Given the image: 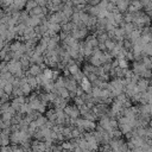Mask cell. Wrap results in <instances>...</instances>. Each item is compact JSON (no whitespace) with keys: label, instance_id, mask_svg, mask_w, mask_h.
Here are the masks:
<instances>
[{"label":"cell","instance_id":"obj_1","mask_svg":"<svg viewBox=\"0 0 152 152\" xmlns=\"http://www.w3.org/2000/svg\"><path fill=\"white\" fill-rule=\"evenodd\" d=\"M63 112L70 119H78L80 110H78V107H76L75 104H66V107L63 109Z\"/></svg>","mask_w":152,"mask_h":152},{"label":"cell","instance_id":"obj_2","mask_svg":"<svg viewBox=\"0 0 152 152\" xmlns=\"http://www.w3.org/2000/svg\"><path fill=\"white\" fill-rule=\"evenodd\" d=\"M135 87H137V91H138V93H144V91H146L147 88L150 87V82H148L147 78H140V77H139V80H138Z\"/></svg>","mask_w":152,"mask_h":152},{"label":"cell","instance_id":"obj_3","mask_svg":"<svg viewBox=\"0 0 152 152\" xmlns=\"http://www.w3.org/2000/svg\"><path fill=\"white\" fill-rule=\"evenodd\" d=\"M80 88L83 90V93H84V94H90L93 86H91L90 81H89L86 76H83V78L80 81Z\"/></svg>","mask_w":152,"mask_h":152},{"label":"cell","instance_id":"obj_4","mask_svg":"<svg viewBox=\"0 0 152 152\" xmlns=\"http://www.w3.org/2000/svg\"><path fill=\"white\" fill-rule=\"evenodd\" d=\"M26 102V100L24 99V96H18L15 99H13L12 103H11V107L14 109V110H20V108L23 107V104Z\"/></svg>","mask_w":152,"mask_h":152},{"label":"cell","instance_id":"obj_5","mask_svg":"<svg viewBox=\"0 0 152 152\" xmlns=\"http://www.w3.org/2000/svg\"><path fill=\"white\" fill-rule=\"evenodd\" d=\"M31 148L33 152H46V147H45V142L40 141V140H36L32 142Z\"/></svg>","mask_w":152,"mask_h":152},{"label":"cell","instance_id":"obj_6","mask_svg":"<svg viewBox=\"0 0 152 152\" xmlns=\"http://www.w3.org/2000/svg\"><path fill=\"white\" fill-rule=\"evenodd\" d=\"M84 44L88 45L89 48H91L93 50H95V49L99 46V40H97V38H96L95 34H91V36H88V37H87Z\"/></svg>","mask_w":152,"mask_h":152},{"label":"cell","instance_id":"obj_7","mask_svg":"<svg viewBox=\"0 0 152 152\" xmlns=\"http://www.w3.org/2000/svg\"><path fill=\"white\" fill-rule=\"evenodd\" d=\"M42 72H43V69H42L40 65H38V64H32V65L28 68V74H27V75L33 76V77H37V76L42 75Z\"/></svg>","mask_w":152,"mask_h":152},{"label":"cell","instance_id":"obj_8","mask_svg":"<svg viewBox=\"0 0 152 152\" xmlns=\"http://www.w3.org/2000/svg\"><path fill=\"white\" fill-rule=\"evenodd\" d=\"M141 8H142V6H141L140 1H132V2H129L128 12L129 13H137V12H140Z\"/></svg>","mask_w":152,"mask_h":152},{"label":"cell","instance_id":"obj_9","mask_svg":"<svg viewBox=\"0 0 152 152\" xmlns=\"http://www.w3.org/2000/svg\"><path fill=\"white\" fill-rule=\"evenodd\" d=\"M116 10L122 14V12L128 11V6H129V1H114Z\"/></svg>","mask_w":152,"mask_h":152},{"label":"cell","instance_id":"obj_10","mask_svg":"<svg viewBox=\"0 0 152 152\" xmlns=\"http://www.w3.org/2000/svg\"><path fill=\"white\" fill-rule=\"evenodd\" d=\"M19 88H20V90H21V93H23V96L30 94L31 90H32V88H31L27 83H20V82H19Z\"/></svg>","mask_w":152,"mask_h":152},{"label":"cell","instance_id":"obj_11","mask_svg":"<svg viewBox=\"0 0 152 152\" xmlns=\"http://www.w3.org/2000/svg\"><path fill=\"white\" fill-rule=\"evenodd\" d=\"M2 90H4V94H6V95L12 94L13 93V84L12 83H5Z\"/></svg>","mask_w":152,"mask_h":152},{"label":"cell","instance_id":"obj_12","mask_svg":"<svg viewBox=\"0 0 152 152\" xmlns=\"http://www.w3.org/2000/svg\"><path fill=\"white\" fill-rule=\"evenodd\" d=\"M37 7V1H30L26 2V12H31L33 8Z\"/></svg>","mask_w":152,"mask_h":152},{"label":"cell","instance_id":"obj_13","mask_svg":"<svg viewBox=\"0 0 152 152\" xmlns=\"http://www.w3.org/2000/svg\"><path fill=\"white\" fill-rule=\"evenodd\" d=\"M62 152H74V151H71V150H63Z\"/></svg>","mask_w":152,"mask_h":152}]
</instances>
